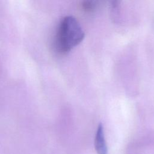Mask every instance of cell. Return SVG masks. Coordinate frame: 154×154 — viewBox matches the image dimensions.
<instances>
[{
  "label": "cell",
  "mask_w": 154,
  "mask_h": 154,
  "mask_svg": "<svg viewBox=\"0 0 154 154\" xmlns=\"http://www.w3.org/2000/svg\"><path fill=\"white\" fill-rule=\"evenodd\" d=\"M94 147L97 154H108L102 123L98 125L94 139Z\"/></svg>",
  "instance_id": "cell-2"
},
{
  "label": "cell",
  "mask_w": 154,
  "mask_h": 154,
  "mask_svg": "<svg viewBox=\"0 0 154 154\" xmlns=\"http://www.w3.org/2000/svg\"><path fill=\"white\" fill-rule=\"evenodd\" d=\"M84 32L76 19L71 16L60 22L55 34L54 46L60 54H66L78 45L84 38Z\"/></svg>",
  "instance_id": "cell-1"
},
{
  "label": "cell",
  "mask_w": 154,
  "mask_h": 154,
  "mask_svg": "<svg viewBox=\"0 0 154 154\" xmlns=\"http://www.w3.org/2000/svg\"><path fill=\"white\" fill-rule=\"evenodd\" d=\"M99 4V0H84L82 6L84 8L88 11L93 10Z\"/></svg>",
  "instance_id": "cell-3"
}]
</instances>
